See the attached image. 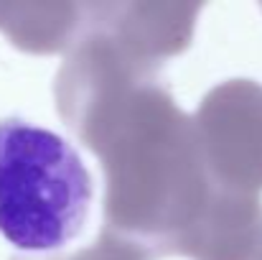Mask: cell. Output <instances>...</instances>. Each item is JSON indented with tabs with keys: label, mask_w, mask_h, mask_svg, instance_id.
<instances>
[{
	"label": "cell",
	"mask_w": 262,
	"mask_h": 260,
	"mask_svg": "<svg viewBox=\"0 0 262 260\" xmlns=\"http://www.w3.org/2000/svg\"><path fill=\"white\" fill-rule=\"evenodd\" d=\"M92 176L79 151L28 120H0V235L18 250L51 253L84 227Z\"/></svg>",
	"instance_id": "1"
}]
</instances>
